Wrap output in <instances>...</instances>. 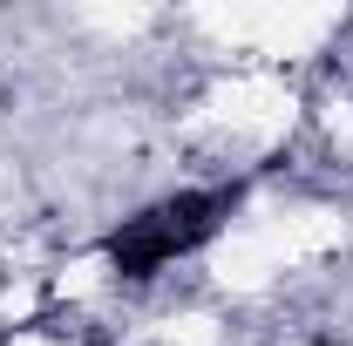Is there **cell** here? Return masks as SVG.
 I'll use <instances>...</instances> for the list:
<instances>
[{"label": "cell", "instance_id": "obj_1", "mask_svg": "<svg viewBox=\"0 0 353 346\" xmlns=\"http://www.w3.org/2000/svg\"><path fill=\"white\" fill-rule=\"evenodd\" d=\"M224 211H231V190H183V197H170V204L130 217V224L109 238V258H116L123 278H150V272H163L170 258L197 252V245L224 224Z\"/></svg>", "mask_w": 353, "mask_h": 346}]
</instances>
